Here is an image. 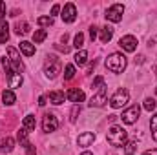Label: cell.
<instances>
[{
  "label": "cell",
  "mask_w": 157,
  "mask_h": 155,
  "mask_svg": "<svg viewBox=\"0 0 157 155\" xmlns=\"http://www.w3.org/2000/svg\"><path fill=\"white\" fill-rule=\"evenodd\" d=\"M78 113H80V104H75V106H73V110H71V117H70V120H71V122H75Z\"/></svg>",
  "instance_id": "1f68e13d"
},
{
  "label": "cell",
  "mask_w": 157,
  "mask_h": 155,
  "mask_svg": "<svg viewBox=\"0 0 157 155\" xmlns=\"http://www.w3.org/2000/svg\"><path fill=\"white\" fill-rule=\"evenodd\" d=\"M48 99H49V102H51V104H55V106H59V104H62V102H64V99H66V95H64V91H51Z\"/></svg>",
  "instance_id": "2e32d148"
},
{
  "label": "cell",
  "mask_w": 157,
  "mask_h": 155,
  "mask_svg": "<svg viewBox=\"0 0 157 155\" xmlns=\"http://www.w3.org/2000/svg\"><path fill=\"white\" fill-rule=\"evenodd\" d=\"M106 68L113 73H122L126 70V64H128V59L122 55V53H112L108 59H106Z\"/></svg>",
  "instance_id": "7a4b0ae2"
},
{
  "label": "cell",
  "mask_w": 157,
  "mask_h": 155,
  "mask_svg": "<svg viewBox=\"0 0 157 155\" xmlns=\"http://www.w3.org/2000/svg\"><path fill=\"white\" fill-rule=\"evenodd\" d=\"M143 108H144L146 112H154V110H155V100H154V99H150V97H148V99H144Z\"/></svg>",
  "instance_id": "f546056e"
},
{
  "label": "cell",
  "mask_w": 157,
  "mask_h": 155,
  "mask_svg": "<svg viewBox=\"0 0 157 155\" xmlns=\"http://www.w3.org/2000/svg\"><path fill=\"white\" fill-rule=\"evenodd\" d=\"M57 128H59V119L53 115V113H46V115L42 117V130L46 133H51Z\"/></svg>",
  "instance_id": "9c48e42d"
},
{
  "label": "cell",
  "mask_w": 157,
  "mask_h": 155,
  "mask_svg": "<svg viewBox=\"0 0 157 155\" xmlns=\"http://www.w3.org/2000/svg\"><path fill=\"white\" fill-rule=\"evenodd\" d=\"M15 31H17V35H26V33H29V24L28 22H18Z\"/></svg>",
  "instance_id": "484cf974"
},
{
  "label": "cell",
  "mask_w": 157,
  "mask_h": 155,
  "mask_svg": "<svg viewBox=\"0 0 157 155\" xmlns=\"http://www.w3.org/2000/svg\"><path fill=\"white\" fill-rule=\"evenodd\" d=\"M39 106H46V97H44V95L39 99Z\"/></svg>",
  "instance_id": "ab89813d"
},
{
  "label": "cell",
  "mask_w": 157,
  "mask_h": 155,
  "mask_svg": "<svg viewBox=\"0 0 157 155\" xmlns=\"http://www.w3.org/2000/svg\"><path fill=\"white\" fill-rule=\"evenodd\" d=\"M20 51H22L26 57H33V55H35V44L24 40V42H20Z\"/></svg>",
  "instance_id": "ac0fdd59"
},
{
  "label": "cell",
  "mask_w": 157,
  "mask_h": 155,
  "mask_svg": "<svg viewBox=\"0 0 157 155\" xmlns=\"http://www.w3.org/2000/svg\"><path fill=\"white\" fill-rule=\"evenodd\" d=\"M150 130H152V139L157 142V113H154L150 119Z\"/></svg>",
  "instance_id": "4316f807"
},
{
  "label": "cell",
  "mask_w": 157,
  "mask_h": 155,
  "mask_svg": "<svg viewBox=\"0 0 157 155\" xmlns=\"http://www.w3.org/2000/svg\"><path fill=\"white\" fill-rule=\"evenodd\" d=\"M106 139H108V142H110L112 146L121 148V146L126 144V141H128V133H126V130H124L122 126H117V124H115V126H112V128L108 130Z\"/></svg>",
  "instance_id": "6da1fadb"
},
{
  "label": "cell",
  "mask_w": 157,
  "mask_h": 155,
  "mask_svg": "<svg viewBox=\"0 0 157 155\" xmlns=\"http://www.w3.org/2000/svg\"><path fill=\"white\" fill-rule=\"evenodd\" d=\"M28 133H29V131H28V130H24V128H22V130H20V131H18V135H17V139H18V142H20V144H22V146H26V144H28V142H29V141H28Z\"/></svg>",
  "instance_id": "f1b7e54d"
},
{
  "label": "cell",
  "mask_w": 157,
  "mask_h": 155,
  "mask_svg": "<svg viewBox=\"0 0 157 155\" xmlns=\"http://www.w3.org/2000/svg\"><path fill=\"white\" fill-rule=\"evenodd\" d=\"M143 155H157V148H154V150H146Z\"/></svg>",
  "instance_id": "f35d334b"
},
{
  "label": "cell",
  "mask_w": 157,
  "mask_h": 155,
  "mask_svg": "<svg viewBox=\"0 0 157 155\" xmlns=\"http://www.w3.org/2000/svg\"><path fill=\"white\" fill-rule=\"evenodd\" d=\"M137 152V142L135 141H126L124 144V155H133Z\"/></svg>",
  "instance_id": "cb8c5ba5"
},
{
  "label": "cell",
  "mask_w": 157,
  "mask_h": 155,
  "mask_svg": "<svg viewBox=\"0 0 157 155\" xmlns=\"http://www.w3.org/2000/svg\"><path fill=\"white\" fill-rule=\"evenodd\" d=\"M59 11H60V6H59V4H55V6L51 7V17H55V15H59Z\"/></svg>",
  "instance_id": "8d00e7d4"
},
{
  "label": "cell",
  "mask_w": 157,
  "mask_h": 155,
  "mask_svg": "<svg viewBox=\"0 0 157 155\" xmlns=\"http://www.w3.org/2000/svg\"><path fill=\"white\" fill-rule=\"evenodd\" d=\"M106 102H108V89H106V86L102 84V86L99 88V91L91 97V100H90V108H102Z\"/></svg>",
  "instance_id": "8992f818"
},
{
  "label": "cell",
  "mask_w": 157,
  "mask_h": 155,
  "mask_svg": "<svg viewBox=\"0 0 157 155\" xmlns=\"http://www.w3.org/2000/svg\"><path fill=\"white\" fill-rule=\"evenodd\" d=\"M66 99L70 100V102H75V104H80L84 99H86V95H84V91L82 89H77V88H71V89H68V93H66Z\"/></svg>",
  "instance_id": "7c38bea8"
},
{
  "label": "cell",
  "mask_w": 157,
  "mask_h": 155,
  "mask_svg": "<svg viewBox=\"0 0 157 155\" xmlns=\"http://www.w3.org/2000/svg\"><path fill=\"white\" fill-rule=\"evenodd\" d=\"M102 84H104V78L102 77H95L93 78V88H101Z\"/></svg>",
  "instance_id": "e575fe53"
},
{
  "label": "cell",
  "mask_w": 157,
  "mask_h": 155,
  "mask_svg": "<svg viewBox=\"0 0 157 155\" xmlns=\"http://www.w3.org/2000/svg\"><path fill=\"white\" fill-rule=\"evenodd\" d=\"M93 141H95V133H93V131H84V133L78 135L77 144L78 146H82V148H88V146L93 144Z\"/></svg>",
  "instance_id": "4fadbf2b"
},
{
  "label": "cell",
  "mask_w": 157,
  "mask_h": 155,
  "mask_svg": "<svg viewBox=\"0 0 157 155\" xmlns=\"http://www.w3.org/2000/svg\"><path fill=\"white\" fill-rule=\"evenodd\" d=\"M99 31H101L99 39H101L102 44H108V42L112 40V37H113V28H110V26H104V28H101Z\"/></svg>",
  "instance_id": "5bb4252c"
},
{
  "label": "cell",
  "mask_w": 157,
  "mask_h": 155,
  "mask_svg": "<svg viewBox=\"0 0 157 155\" xmlns=\"http://www.w3.org/2000/svg\"><path fill=\"white\" fill-rule=\"evenodd\" d=\"M73 59H75V64H77V66H84V64L88 62V53H86L84 49H80V51L75 53V57H73Z\"/></svg>",
  "instance_id": "7402d4cb"
},
{
  "label": "cell",
  "mask_w": 157,
  "mask_h": 155,
  "mask_svg": "<svg viewBox=\"0 0 157 155\" xmlns=\"http://www.w3.org/2000/svg\"><path fill=\"white\" fill-rule=\"evenodd\" d=\"M60 70H62V62H60V59L55 57V55H48L46 60H44V73H46V77L48 78H55L59 73H60Z\"/></svg>",
  "instance_id": "3957f363"
},
{
  "label": "cell",
  "mask_w": 157,
  "mask_h": 155,
  "mask_svg": "<svg viewBox=\"0 0 157 155\" xmlns=\"http://www.w3.org/2000/svg\"><path fill=\"white\" fill-rule=\"evenodd\" d=\"M48 37V31L46 29H37L35 33H33V40H35V44H40V42H44Z\"/></svg>",
  "instance_id": "d4e9b609"
},
{
  "label": "cell",
  "mask_w": 157,
  "mask_h": 155,
  "mask_svg": "<svg viewBox=\"0 0 157 155\" xmlns=\"http://www.w3.org/2000/svg\"><path fill=\"white\" fill-rule=\"evenodd\" d=\"M62 20L66 22V24H71V22H75V18H77V7H75V4H66L64 6V9H62Z\"/></svg>",
  "instance_id": "8fae6325"
},
{
  "label": "cell",
  "mask_w": 157,
  "mask_h": 155,
  "mask_svg": "<svg viewBox=\"0 0 157 155\" xmlns=\"http://www.w3.org/2000/svg\"><path fill=\"white\" fill-rule=\"evenodd\" d=\"M13 148H15V139H11V137H6V139L2 141V146H0V150H2V152H6V153H9V152H13Z\"/></svg>",
  "instance_id": "44dd1931"
},
{
  "label": "cell",
  "mask_w": 157,
  "mask_h": 155,
  "mask_svg": "<svg viewBox=\"0 0 157 155\" xmlns=\"http://www.w3.org/2000/svg\"><path fill=\"white\" fill-rule=\"evenodd\" d=\"M80 155H93V153H91V152H82Z\"/></svg>",
  "instance_id": "60d3db41"
},
{
  "label": "cell",
  "mask_w": 157,
  "mask_h": 155,
  "mask_svg": "<svg viewBox=\"0 0 157 155\" xmlns=\"http://www.w3.org/2000/svg\"><path fill=\"white\" fill-rule=\"evenodd\" d=\"M73 46H75L77 49H80V47L84 46V35H82L80 31H78L77 35H75V39H73Z\"/></svg>",
  "instance_id": "4dcf8cb0"
},
{
  "label": "cell",
  "mask_w": 157,
  "mask_h": 155,
  "mask_svg": "<svg viewBox=\"0 0 157 155\" xmlns=\"http://www.w3.org/2000/svg\"><path fill=\"white\" fill-rule=\"evenodd\" d=\"M155 93H157V88H155Z\"/></svg>",
  "instance_id": "b9f144b4"
},
{
  "label": "cell",
  "mask_w": 157,
  "mask_h": 155,
  "mask_svg": "<svg viewBox=\"0 0 157 155\" xmlns=\"http://www.w3.org/2000/svg\"><path fill=\"white\" fill-rule=\"evenodd\" d=\"M7 59H9V64H11L13 71H17V73L24 71V64H22L20 55H18V51L15 47H7Z\"/></svg>",
  "instance_id": "ba28073f"
},
{
  "label": "cell",
  "mask_w": 157,
  "mask_h": 155,
  "mask_svg": "<svg viewBox=\"0 0 157 155\" xmlns=\"http://www.w3.org/2000/svg\"><path fill=\"white\" fill-rule=\"evenodd\" d=\"M95 64H97V62L93 60V62H91V64L88 66V73H86V75H91V71H93V68H95Z\"/></svg>",
  "instance_id": "74e56055"
},
{
  "label": "cell",
  "mask_w": 157,
  "mask_h": 155,
  "mask_svg": "<svg viewBox=\"0 0 157 155\" xmlns=\"http://www.w3.org/2000/svg\"><path fill=\"white\" fill-rule=\"evenodd\" d=\"M35 126H37V120H35V115H26L24 117V122H22V128L28 130V131H35Z\"/></svg>",
  "instance_id": "e0dca14e"
},
{
  "label": "cell",
  "mask_w": 157,
  "mask_h": 155,
  "mask_svg": "<svg viewBox=\"0 0 157 155\" xmlns=\"http://www.w3.org/2000/svg\"><path fill=\"white\" fill-rule=\"evenodd\" d=\"M15 102H17V97H15L13 89H6V91L2 93V104H4V106H13Z\"/></svg>",
  "instance_id": "9a60e30c"
},
{
  "label": "cell",
  "mask_w": 157,
  "mask_h": 155,
  "mask_svg": "<svg viewBox=\"0 0 157 155\" xmlns=\"http://www.w3.org/2000/svg\"><path fill=\"white\" fill-rule=\"evenodd\" d=\"M119 46L126 51V53H133L137 49V39L133 35H124L122 39L119 40Z\"/></svg>",
  "instance_id": "30bf717a"
},
{
  "label": "cell",
  "mask_w": 157,
  "mask_h": 155,
  "mask_svg": "<svg viewBox=\"0 0 157 155\" xmlns=\"http://www.w3.org/2000/svg\"><path fill=\"white\" fill-rule=\"evenodd\" d=\"M128 100H130V91L124 89V88H121V89H117V91L112 95V99H110V106H112L113 110H119V108L126 106Z\"/></svg>",
  "instance_id": "277c9868"
},
{
  "label": "cell",
  "mask_w": 157,
  "mask_h": 155,
  "mask_svg": "<svg viewBox=\"0 0 157 155\" xmlns=\"http://www.w3.org/2000/svg\"><path fill=\"white\" fill-rule=\"evenodd\" d=\"M37 24H39L42 29H44V28H49V26H53V17H51V15H49V17H39V18H37Z\"/></svg>",
  "instance_id": "603a6c76"
},
{
  "label": "cell",
  "mask_w": 157,
  "mask_h": 155,
  "mask_svg": "<svg viewBox=\"0 0 157 155\" xmlns=\"http://www.w3.org/2000/svg\"><path fill=\"white\" fill-rule=\"evenodd\" d=\"M141 115V106H137V104H133V106H130V108H126L124 112H122V122L124 124H128V126H132V124H135L137 122V119Z\"/></svg>",
  "instance_id": "5b68a950"
},
{
  "label": "cell",
  "mask_w": 157,
  "mask_h": 155,
  "mask_svg": "<svg viewBox=\"0 0 157 155\" xmlns=\"http://www.w3.org/2000/svg\"><path fill=\"white\" fill-rule=\"evenodd\" d=\"M9 39V24L6 20L0 22V44H6Z\"/></svg>",
  "instance_id": "d6986e66"
},
{
  "label": "cell",
  "mask_w": 157,
  "mask_h": 155,
  "mask_svg": "<svg viewBox=\"0 0 157 155\" xmlns=\"http://www.w3.org/2000/svg\"><path fill=\"white\" fill-rule=\"evenodd\" d=\"M24 150H26V153H28V155H35V152H37V150H35V146H33L31 142H28V144L24 146Z\"/></svg>",
  "instance_id": "836d02e7"
},
{
  "label": "cell",
  "mask_w": 157,
  "mask_h": 155,
  "mask_svg": "<svg viewBox=\"0 0 157 155\" xmlns=\"http://www.w3.org/2000/svg\"><path fill=\"white\" fill-rule=\"evenodd\" d=\"M90 37H91V40H95L99 37V28H97V26H91V28H90Z\"/></svg>",
  "instance_id": "d6a6232c"
},
{
  "label": "cell",
  "mask_w": 157,
  "mask_h": 155,
  "mask_svg": "<svg viewBox=\"0 0 157 155\" xmlns=\"http://www.w3.org/2000/svg\"><path fill=\"white\" fill-rule=\"evenodd\" d=\"M73 77H75V66H73V64H68V66L64 68V78H66V80H71Z\"/></svg>",
  "instance_id": "83f0119b"
},
{
  "label": "cell",
  "mask_w": 157,
  "mask_h": 155,
  "mask_svg": "<svg viewBox=\"0 0 157 155\" xmlns=\"http://www.w3.org/2000/svg\"><path fill=\"white\" fill-rule=\"evenodd\" d=\"M122 15H124V6L122 4H113L106 9V20H110L113 24L122 20Z\"/></svg>",
  "instance_id": "52a82bcc"
},
{
  "label": "cell",
  "mask_w": 157,
  "mask_h": 155,
  "mask_svg": "<svg viewBox=\"0 0 157 155\" xmlns=\"http://www.w3.org/2000/svg\"><path fill=\"white\" fill-rule=\"evenodd\" d=\"M4 17H6V4L0 0V22L4 20Z\"/></svg>",
  "instance_id": "d590c367"
},
{
  "label": "cell",
  "mask_w": 157,
  "mask_h": 155,
  "mask_svg": "<svg viewBox=\"0 0 157 155\" xmlns=\"http://www.w3.org/2000/svg\"><path fill=\"white\" fill-rule=\"evenodd\" d=\"M22 80H24V78H22V75H20V73H13L11 77L7 78V82H9V88H11V89L20 88V86H22Z\"/></svg>",
  "instance_id": "ffe728a7"
}]
</instances>
